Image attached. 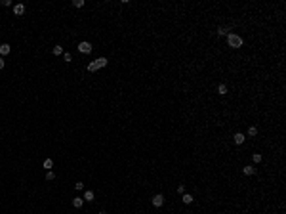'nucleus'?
Masks as SVG:
<instances>
[{"mask_svg": "<svg viewBox=\"0 0 286 214\" xmlns=\"http://www.w3.org/2000/svg\"><path fill=\"white\" fill-rule=\"evenodd\" d=\"M227 44L231 46V48H240V46L244 44V40H242V37H238V35L229 33V35H227Z\"/></svg>", "mask_w": 286, "mask_h": 214, "instance_id": "obj_1", "label": "nucleus"}, {"mask_svg": "<svg viewBox=\"0 0 286 214\" xmlns=\"http://www.w3.org/2000/svg\"><path fill=\"white\" fill-rule=\"evenodd\" d=\"M107 65V57H97L95 61L88 63V71L92 73V71H97V69H101V67H105Z\"/></svg>", "mask_w": 286, "mask_h": 214, "instance_id": "obj_2", "label": "nucleus"}, {"mask_svg": "<svg viewBox=\"0 0 286 214\" xmlns=\"http://www.w3.org/2000/svg\"><path fill=\"white\" fill-rule=\"evenodd\" d=\"M78 50L82 52V54H90V52H92V44H90V42H80V44H78Z\"/></svg>", "mask_w": 286, "mask_h": 214, "instance_id": "obj_3", "label": "nucleus"}, {"mask_svg": "<svg viewBox=\"0 0 286 214\" xmlns=\"http://www.w3.org/2000/svg\"><path fill=\"white\" fill-rule=\"evenodd\" d=\"M164 205V197L162 195H155L153 197V207H162Z\"/></svg>", "mask_w": 286, "mask_h": 214, "instance_id": "obj_4", "label": "nucleus"}, {"mask_svg": "<svg viewBox=\"0 0 286 214\" xmlns=\"http://www.w3.org/2000/svg\"><path fill=\"white\" fill-rule=\"evenodd\" d=\"M13 13H15V15H23V13H25V6H23V4H15V6H13Z\"/></svg>", "mask_w": 286, "mask_h": 214, "instance_id": "obj_5", "label": "nucleus"}, {"mask_svg": "<svg viewBox=\"0 0 286 214\" xmlns=\"http://www.w3.org/2000/svg\"><path fill=\"white\" fill-rule=\"evenodd\" d=\"M233 140H235V144H236V145L244 144V134H242V132H236L235 136H233Z\"/></svg>", "mask_w": 286, "mask_h": 214, "instance_id": "obj_6", "label": "nucleus"}, {"mask_svg": "<svg viewBox=\"0 0 286 214\" xmlns=\"http://www.w3.org/2000/svg\"><path fill=\"white\" fill-rule=\"evenodd\" d=\"M10 52H12L10 44H2V46H0V56H8Z\"/></svg>", "mask_w": 286, "mask_h": 214, "instance_id": "obj_7", "label": "nucleus"}, {"mask_svg": "<svg viewBox=\"0 0 286 214\" xmlns=\"http://www.w3.org/2000/svg\"><path fill=\"white\" fill-rule=\"evenodd\" d=\"M82 205H84V199H82V197H75V199H73V207H75V208H80Z\"/></svg>", "mask_w": 286, "mask_h": 214, "instance_id": "obj_8", "label": "nucleus"}, {"mask_svg": "<svg viewBox=\"0 0 286 214\" xmlns=\"http://www.w3.org/2000/svg\"><path fill=\"white\" fill-rule=\"evenodd\" d=\"M82 199H84V201H90V203H92V201H94V191H90V189H88V191H84V197H82Z\"/></svg>", "mask_w": 286, "mask_h": 214, "instance_id": "obj_9", "label": "nucleus"}, {"mask_svg": "<svg viewBox=\"0 0 286 214\" xmlns=\"http://www.w3.org/2000/svg\"><path fill=\"white\" fill-rule=\"evenodd\" d=\"M52 52H54V56H61V54H63V46H61V44L54 46V50H52Z\"/></svg>", "mask_w": 286, "mask_h": 214, "instance_id": "obj_10", "label": "nucleus"}, {"mask_svg": "<svg viewBox=\"0 0 286 214\" xmlns=\"http://www.w3.org/2000/svg\"><path fill=\"white\" fill-rule=\"evenodd\" d=\"M229 31H231V29H227V27H219V29H217V35H221V37H227Z\"/></svg>", "mask_w": 286, "mask_h": 214, "instance_id": "obj_11", "label": "nucleus"}, {"mask_svg": "<svg viewBox=\"0 0 286 214\" xmlns=\"http://www.w3.org/2000/svg\"><path fill=\"white\" fill-rule=\"evenodd\" d=\"M217 94L225 96V94H227V86H225V84H219V86H217Z\"/></svg>", "mask_w": 286, "mask_h": 214, "instance_id": "obj_12", "label": "nucleus"}, {"mask_svg": "<svg viewBox=\"0 0 286 214\" xmlns=\"http://www.w3.org/2000/svg\"><path fill=\"white\" fill-rule=\"evenodd\" d=\"M244 174H246V176H252V174H256V168L254 166H244Z\"/></svg>", "mask_w": 286, "mask_h": 214, "instance_id": "obj_13", "label": "nucleus"}, {"mask_svg": "<svg viewBox=\"0 0 286 214\" xmlns=\"http://www.w3.org/2000/svg\"><path fill=\"white\" fill-rule=\"evenodd\" d=\"M42 166H44V168H46V170H50V168H52V166H54V161H52V159H46V161H44V163H42Z\"/></svg>", "mask_w": 286, "mask_h": 214, "instance_id": "obj_14", "label": "nucleus"}, {"mask_svg": "<svg viewBox=\"0 0 286 214\" xmlns=\"http://www.w3.org/2000/svg\"><path fill=\"white\" fill-rule=\"evenodd\" d=\"M183 203H185V205H191V203H193V195H189V193H183Z\"/></svg>", "mask_w": 286, "mask_h": 214, "instance_id": "obj_15", "label": "nucleus"}, {"mask_svg": "<svg viewBox=\"0 0 286 214\" xmlns=\"http://www.w3.org/2000/svg\"><path fill=\"white\" fill-rule=\"evenodd\" d=\"M248 136H258V128H256V126H250V128H248Z\"/></svg>", "mask_w": 286, "mask_h": 214, "instance_id": "obj_16", "label": "nucleus"}, {"mask_svg": "<svg viewBox=\"0 0 286 214\" xmlns=\"http://www.w3.org/2000/svg\"><path fill=\"white\" fill-rule=\"evenodd\" d=\"M46 180H48V182H52V180H55V174H54L52 170H48V172H46Z\"/></svg>", "mask_w": 286, "mask_h": 214, "instance_id": "obj_17", "label": "nucleus"}, {"mask_svg": "<svg viewBox=\"0 0 286 214\" xmlns=\"http://www.w3.org/2000/svg\"><path fill=\"white\" fill-rule=\"evenodd\" d=\"M73 6H75V8H82L84 6V0H73Z\"/></svg>", "mask_w": 286, "mask_h": 214, "instance_id": "obj_18", "label": "nucleus"}, {"mask_svg": "<svg viewBox=\"0 0 286 214\" xmlns=\"http://www.w3.org/2000/svg\"><path fill=\"white\" fill-rule=\"evenodd\" d=\"M75 189H76V191H80V189H84V183H82V182H76V183H75Z\"/></svg>", "mask_w": 286, "mask_h": 214, "instance_id": "obj_19", "label": "nucleus"}, {"mask_svg": "<svg viewBox=\"0 0 286 214\" xmlns=\"http://www.w3.org/2000/svg\"><path fill=\"white\" fill-rule=\"evenodd\" d=\"M178 193H181V195L185 193V185H183V183H179V185H178Z\"/></svg>", "mask_w": 286, "mask_h": 214, "instance_id": "obj_20", "label": "nucleus"}, {"mask_svg": "<svg viewBox=\"0 0 286 214\" xmlns=\"http://www.w3.org/2000/svg\"><path fill=\"white\" fill-rule=\"evenodd\" d=\"M252 159H254V163H260V161H261V155H260V153H256Z\"/></svg>", "mask_w": 286, "mask_h": 214, "instance_id": "obj_21", "label": "nucleus"}, {"mask_svg": "<svg viewBox=\"0 0 286 214\" xmlns=\"http://www.w3.org/2000/svg\"><path fill=\"white\" fill-rule=\"evenodd\" d=\"M2 6H12V0H2Z\"/></svg>", "mask_w": 286, "mask_h": 214, "instance_id": "obj_22", "label": "nucleus"}, {"mask_svg": "<svg viewBox=\"0 0 286 214\" xmlns=\"http://www.w3.org/2000/svg\"><path fill=\"white\" fill-rule=\"evenodd\" d=\"M4 63H6V61H4V59L0 57V69H4Z\"/></svg>", "mask_w": 286, "mask_h": 214, "instance_id": "obj_23", "label": "nucleus"}, {"mask_svg": "<svg viewBox=\"0 0 286 214\" xmlns=\"http://www.w3.org/2000/svg\"><path fill=\"white\" fill-rule=\"evenodd\" d=\"M99 214H107V212H99Z\"/></svg>", "mask_w": 286, "mask_h": 214, "instance_id": "obj_24", "label": "nucleus"}]
</instances>
